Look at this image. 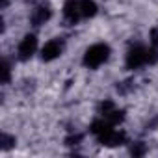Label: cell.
I'll return each mask as SVG.
<instances>
[{
    "mask_svg": "<svg viewBox=\"0 0 158 158\" xmlns=\"http://www.w3.org/2000/svg\"><path fill=\"white\" fill-rule=\"evenodd\" d=\"M2 73H4L2 82H4V84H8V82H10V73H11V71H10V63H8V61H4V65H2Z\"/></svg>",
    "mask_w": 158,
    "mask_h": 158,
    "instance_id": "cell-13",
    "label": "cell"
},
{
    "mask_svg": "<svg viewBox=\"0 0 158 158\" xmlns=\"http://www.w3.org/2000/svg\"><path fill=\"white\" fill-rule=\"evenodd\" d=\"M48 19H50V10H48L47 6H37V8L32 11V24H34V26H41V24H45Z\"/></svg>",
    "mask_w": 158,
    "mask_h": 158,
    "instance_id": "cell-7",
    "label": "cell"
},
{
    "mask_svg": "<svg viewBox=\"0 0 158 158\" xmlns=\"http://www.w3.org/2000/svg\"><path fill=\"white\" fill-rule=\"evenodd\" d=\"M97 139H99L101 145L115 147V145H123V143H127V134H125L123 130H115V128L112 127V128H108L104 134H101Z\"/></svg>",
    "mask_w": 158,
    "mask_h": 158,
    "instance_id": "cell-3",
    "label": "cell"
},
{
    "mask_svg": "<svg viewBox=\"0 0 158 158\" xmlns=\"http://www.w3.org/2000/svg\"><path fill=\"white\" fill-rule=\"evenodd\" d=\"M61 48H63V45H61L60 39H52V41L45 43V47L41 48V58H43V61H52V60H56V58L61 54Z\"/></svg>",
    "mask_w": 158,
    "mask_h": 158,
    "instance_id": "cell-6",
    "label": "cell"
},
{
    "mask_svg": "<svg viewBox=\"0 0 158 158\" xmlns=\"http://www.w3.org/2000/svg\"><path fill=\"white\" fill-rule=\"evenodd\" d=\"M145 151H147V149H145V145H143L141 141H138V143H134V145L130 147V154H132V156H143Z\"/></svg>",
    "mask_w": 158,
    "mask_h": 158,
    "instance_id": "cell-10",
    "label": "cell"
},
{
    "mask_svg": "<svg viewBox=\"0 0 158 158\" xmlns=\"http://www.w3.org/2000/svg\"><path fill=\"white\" fill-rule=\"evenodd\" d=\"M114 108H115V104H114L112 101H104V102H101V106H99V112H101V114H102V117H104V115H108V114H110Z\"/></svg>",
    "mask_w": 158,
    "mask_h": 158,
    "instance_id": "cell-11",
    "label": "cell"
},
{
    "mask_svg": "<svg viewBox=\"0 0 158 158\" xmlns=\"http://www.w3.org/2000/svg\"><path fill=\"white\" fill-rule=\"evenodd\" d=\"M63 17L67 23L74 24L78 19H80V0H65L63 4Z\"/></svg>",
    "mask_w": 158,
    "mask_h": 158,
    "instance_id": "cell-5",
    "label": "cell"
},
{
    "mask_svg": "<svg viewBox=\"0 0 158 158\" xmlns=\"http://www.w3.org/2000/svg\"><path fill=\"white\" fill-rule=\"evenodd\" d=\"M104 119H108L112 125H119V123L125 119V110H117V108H114L108 115H104Z\"/></svg>",
    "mask_w": 158,
    "mask_h": 158,
    "instance_id": "cell-9",
    "label": "cell"
},
{
    "mask_svg": "<svg viewBox=\"0 0 158 158\" xmlns=\"http://www.w3.org/2000/svg\"><path fill=\"white\" fill-rule=\"evenodd\" d=\"M13 143H15V138H11L8 134H2V149H10Z\"/></svg>",
    "mask_w": 158,
    "mask_h": 158,
    "instance_id": "cell-12",
    "label": "cell"
},
{
    "mask_svg": "<svg viewBox=\"0 0 158 158\" xmlns=\"http://www.w3.org/2000/svg\"><path fill=\"white\" fill-rule=\"evenodd\" d=\"M97 13V4L93 2V0H80V15L89 19Z\"/></svg>",
    "mask_w": 158,
    "mask_h": 158,
    "instance_id": "cell-8",
    "label": "cell"
},
{
    "mask_svg": "<svg viewBox=\"0 0 158 158\" xmlns=\"http://www.w3.org/2000/svg\"><path fill=\"white\" fill-rule=\"evenodd\" d=\"M35 48H37V37L34 34L24 35V39L19 43V60H23V61L30 60L34 56Z\"/></svg>",
    "mask_w": 158,
    "mask_h": 158,
    "instance_id": "cell-4",
    "label": "cell"
},
{
    "mask_svg": "<svg viewBox=\"0 0 158 158\" xmlns=\"http://www.w3.org/2000/svg\"><path fill=\"white\" fill-rule=\"evenodd\" d=\"M110 58V47L104 43H97L93 47H89L84 54V65L89 69H97L99 65H102L106 60Z\"/></svg>",
    "mask_w": 158,
    "mask_h": 158,
    "instance_id": "cell-2",
    "label": "cell"
},
{
    "mask_svg": "<svg viewBox=\"0 0 158 158\" xmlns=\"http://www.w3.org/2000/svg\"><path fill=\"white\" fill-rule=\"evenodd\" d=\"M80 141H82V134H74V136H69L65 139L67 145H76V143H80Z\"/></svg>",
    "mask_w": 158,
    "mask_h": 158,
    "instance_id": "cell-14",
    "label": "cell"
},
{
    "mask_svg": "<svg viewBox=\"0 0 158 158\" xmlns=\"http://www.w3.org/2000/svg\"><path fill=\"white\" fill-rule=\"evenodd\" d=\"M6 4H8V0H2V8H6Z\"/></svg>",
    "mask_w": 158,
    "mask_h": 158,
    "instance_id": "cell-16",
    "label": "cell"
},
{
    "mask_svg": "<svg viewBox=\"0 0 158 158\" xmlns=\"http://www.w3.org/2000/svg\"><path fill=\"white\" fill-rule=\"evenodd\" d=\"M151 43H152L154 48H158V30H156V28L151 32Z\"/></svg>",
    "mask_w": 158,
    "mask_h": 158,
    "instance_id": "cell-15",
    "label": "cell"
},
{
    "mask_svg": "<svg viewBox=\"0 0 158 158\" xmlns=\"http://www.w3.org/2000/svg\"><path fill=\"white\" fill-rule=\"evenodd\" d=\"M158 61V48H145L141 45H136L128 50L127 54V67L128 69H138L141 65H154Z\"/></svg>",
    "mask_w": 158,
    "mask_h": 158,
    "instance_id": "cell-1",
    "label": "cell"
}]
</instances>
